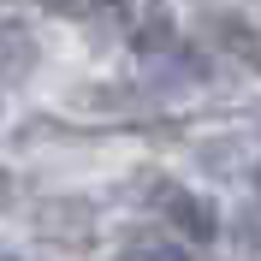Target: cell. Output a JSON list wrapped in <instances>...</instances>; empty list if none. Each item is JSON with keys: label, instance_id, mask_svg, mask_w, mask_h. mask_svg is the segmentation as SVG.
<instances>
[{"label": "cell", "instance_id": "8", "mask_svg": "<svg viewBox=\"0 0 261 261\" xmlns=\"http://www.w3.org/2000/svg\"><path fill=\"white\" fill-rule=\"evenodd\" d=\"M255 184H261V166H255Z\"/></svg>", "mask_w": 261, "mask_h": 261}, {"label": "cell", "instance_id": "3", "mask_svg": "<svg viewBox=\"0 0 261 261\" xmlns=\"http://www.w3.org/2000/svg\"><path fill=\"white\" fill-rule=\"evenodd\" d=\"M119 261H190L184 249H172V244H154V238H143V244H130Z\"/></svg>", "mask_w": 261, "mask_h": 261}, {"label": "cell", "instance_id": "6", "mask_svg": "<svg viewBox=\"0 0 261 261\" xmlns=\"http://www.w3.org/2000/svg\"><path fill=\"white\" fill-rule=\"evenodd\" d=\"M6 190H12V184H6V172H0V202H6Z\"/></svg>", "mask_w": 261, "mask_h": 261}, {"label": "cell", "instance_id": "2", "mask_svg": "<svg viewBox=\"0 0 261 261\" xmlns=\"http://www.w3.org/2000/svg\"><path fill=\"white\" fill-rule=\"evenodd\" d=\"M36 71V36L24 24H0V77H30Z\"/></svg>", "mask_w": 261, "mask_h": 261}, {"label": "cell", "instance_id": "7", "mask_svg": "<svg viewBox=\"0 0 261 261\" xmlns=\"http://www.w3.org/2000/svg\"><path fill=\"white\" fill-rule=\"evenodd\" d=\"M0 261H18V255H0Z\"/></svg>", "mask_w": 261, "mask_h": 261}, {"label": "cell", "instance_id": "1", "mask_svg": "<svg viewBox=\"0 0 261 261\" xmlns=\"http://www.w3.org/2000/svg\"><path fill=\"white\" fill-rule=\"evenodd\" d=\"M166 226H178L184 238L208 244L214 231H220V208H214L208 196H196V190H166Z\"/></svg>", "mask_w": 261, "mask_h": 261}, {"label": "cell", "instance_id": "5", "mask_svg": "<svg viewBox=\"0 0 261 261\" xmlns=\"http://www.w3.org/2000/svg\"><path fill=\"white\" fill-rule=\"evenodd\" d=\"M244 249L261 255V214H244Z\"/></svg>", "mask_w": 261, "mask_h": 261}, {"label": "cell", "instance_id": "4", "mask_svg": "<svg viewBox=\"0 0 261 261\" xmlns=\"http://www.w3.org/2000/svg\"><path fill=\"white\" fill-rule=\"evenodd\" d=\"M48 12H65V18H77V12H89V6H101V0H42Z\"/></svg>", "mask_w": 261, "mask_h": 261}]
</instances>
